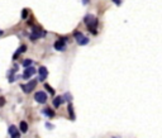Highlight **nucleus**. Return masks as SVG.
<instances>
[{"label": "nucleus", "instance_id": "obj_1", "mask_svg": "<svg viewBox=\"0 0 162 138\" xmlns=\"http://www.w3.org/2000/svg\"><path fill=\"white\" fill-rule=\"evenodd\" d=\"M85 23L88 24L89 29L94 34H96V29H95V28H96V25H98V19L89 14V15L85 16Z\"/></svg>", "mask_w": 162, "mask_h": 138}, {"label": "nucleus", "instance_id": "obj_2", "mask_svg": "<svg viewBox=\"0 0 162 138\" xmlns=\"http://www.w3.org/2000/svg\"><path fill=\"white\" fill-rule=\"evenodd\" d=\"M36 86H37V80H32L28 84H22V85H20V88L23 89V91L27 92V94H29Z\"/></svg>", "mask_w": 162, "mask_h": 138}, {"label": "nucleus", "instance_id": "obj_3", "mask_svg": "<svg viewBox=\"0 0 162 138\" xmlns=\"http://www.w3.org/2000/svg\"><path fill=\"white\" fill-rule=\"evenodd\" d=\"M75 38H76L77 43L81 45V46H85V45L89 43V38H86V37H85L82 33H80V32H75Z\"/></svg>", "mask_w": 162, "mask_h": 138}, {"label": "nucleus", "instance_id": "obj_4", "mask_svg": "<svg viewBox=\"0 0 162 138\" xmlns=\"http://www.w3.org/2000/svg\"><path fill=\"white\" fill-rule=\"evenodd\" d=\"M34 99H36V101H38V103H41V104H44V103L47 101V94H46L44 91L36 92Z\"/></svg>", "mask_w": 162, "mask_h": 138}, {"label": "nucleus", "instance_id": "obj_5", "mask_svg": "<svg viewBox=\"0 0 162 138\" xmlns=\"http://www.w3.org/2000/svg\"><path fill=\"white\" fill-rule=\"evenodd\" d=\"M9 134L12 138H20V132L16 129L15 125H10L9 127Z\"/></svg>", "mask_w": 162, "mask_h": 138}, {"label": "nucleus", "instance_id": "obj_6", "mask_svg": "<svg viewBox=\"0 0 162 138\" xmlns=\"http://www.w3.org/2000/svg\"><path fill=\"white\" fill-rule=\"evenodd\" d=\"M34 74H36V68L30 66V67H27V68H25V71H24V74H23V77H24V79H30Z\"/></svg>", "mask_w": 162, "mask_h": 138}, {"label": "nucleus", "instance_id": "obj_7", "mask_svg": "<svg viewBox=\"0 0 162 138\" xmlns=\"http://www.w3.org/2000/svg\"><path fill=\"white\" fill-rule=\"evenodd\" d=\"M44 32L41 29V28H38V27H33V36H32V38L34 39V38H39V37H43Z\"/></svg>", "mask_w": 162, "mask_h": 138}, {"label": "nucleus", "instance_id": "obj_8", "mask_svg": "<svg viewBox=\"0 0 162 138\" xmlns=\"http://www.w3.org/2000/svg\"><path fill=\"white\" fill-rule=\"evenodd\" d=\"M47 76H48V70H47L44 66H41V67H39V80H41V81H44Z\"/></svg>", "mask_w": 162, "mask_h": 138}, {"label": "nucleus", "instance_id": "obj_9", "mask_svg": "<svg viewBox=\"0 0 162 138\" xmlns=\"http://www.w3.org/2000/svg\"><path fill=\"white\" fill-rule=\"evenodd\" d=\"M55 48H56L57 51H63V49L66 48V43H65V38H62V39H59V41H57V42L55 43Z\"/></svg>", "mask_w": 162, "mask_h": 138}, {"label": "nucleus", "instance_id": "obj_10", "mask_svg": "<svg viewBox=\"0 0 162 138\" xmlns=\"http://www.w3.org/2000/svg\"><path fill=\"white\" fill-rule=\"evenodd\" d=\"M62 103H63V98H61V96H57V98L53 99V105H55V108H58Z\"/></svg>", "mask_w": 162, "mask_h": 138}, {"label": "nucleus", "instance_id": "obj_11", "mask_svg": "<svg viewBox=\"0 0 162 138\" xmlns=\"http://www.w3.org/2000/svg\"><path fill=\"white\" fill-rule=\"evenodd\" d=\"M43 113L47 115V117H49V118H52V117H55V111L52 110V109H49V108H46L43 110Z\"/></svg>", "mask_w": 162, "mask_h": 138}, {"label": "nucleus", "instance_id": "obj_12", "mask_svg": "<svg viewBox=\"0 0 162 138\" xmlns=\"http://www.w3.org/2000/svg\"><path fill=\"white\" fill-rule=\"evenodd\" d=\"M28 131V124H27V122H20V132L22 133H25Z\"/></svg>", "mask_w": 162, "mask_h": 138}, {"label": "nucleus", "instance_id": "obj_13", "mask_svg": "<svg viewBox=\"0 0 162 138\" xmlns=\"http://www.w3.org/2000/svg\"><path fill=\"white\" fill-rule=\"evenodd\" d=\"M69 114H70V118L75 120V113H74V108H72V104L70 103L69 104Z\"/></svg>", "mask_w": 162, "mask_h": 138}, {"label": "nucleus", "instance_id": "obj_14", "mask_svg": "<svg viewBox=\"0 0 162 138\" xmlns=\"http://www.w3.org/2000/svg\"><path fill=\"white\" fill-rule=\"evenodd\" d=\"M32 63H33L32 60H24V61H23V66H24V67H30Z\"/></svg>", "mask_w": 162, "mask_h": 138}, {"label": "nucleus", "instance_id": "obj_15", "mask_svg": "<svg viewBox=\"0 0 162 138\" xmlns=\"http://www.w3.org/2000/svg\"><path fill=\"white\" fill-rule=\"evenodd\" d=\"M44 88H46V90H47V91H48V92H51L52 95L55 94V90H53V89H52V88H51V86H49L48 84H46V85H44Z\"/></svg>", "mask_w": 162, "mask_h": 138}, {"label": "nucleus", "instance_id": "obj_16", "mask_svg": "<svg viewBox=\"0 0 162 138\" xmlns=\"http://www.w3.org/2000/svg\"><path fill=\"white\" fill-rule=\"evenodd\" d=\"M5 105V99L3 96H0V107H4Z\"/></svg>", "mask_w": 162, "mask_h": 138}, {"label": "nucleus", "instance_id": "obj_17", "mask_svg": "<svg viewBox=\"0 0 162 138\" xmlns=\"http://www.w3.org/2000/svg\"><path fill=\"white\" fill-rule=\"evenodd\" d=\"M27 13H28V10H27V9H23V14H22V18H27Z\"/></svg>", "mask_w": 162, "mask_h": 138}, {"label": "nucleus", "instance_id": "obj_18", "mask_svg": "<svg viewBox=\"0 0 162 138\" xmlns=\"http://www.w3.org/2000/svg\"><path fill=\"white\" fill-rule=\"evenodd\" d=\"M113 1H114L117 5H120V4H122V0H113Z\"/></svg>", "mask_w": 162, "mask_h": 138}, {"label": "nucleus", "instance_id": "obj_19", "mask_svg": "<svg viewBox=\"0 0 162 138\" xmlns=\"http://www.w3.org/2000/svg\"><path fill=\"white\" fill-rule=\"evenodd\" d=\"M46 125H47V128H52V124H49V123H47Z\"/></svg>", "mask_w": 162, "mask_h": 138}, {"label": "nucleus", "instance_id": "obj_20", "mask_svg": "<svg viewBox=\"0 0 162 138\" xmlns=\"http://www.w3.org/2000/svg\"><path fill=\"white\" fill-rule=\"evenodd\" d=\"M84 3H85V4H86V3H88V0H84Z\"/></svg>", "mask_w": 162, "mask_h": 138}, {"label": "nucleus", "instance_id": "obj_21", "mask_svg": "<svg viewBox=\"0 0 162 138\" xmlns=\"http://www.w3.org/2000/svg\"><path fill=\"white\" fill-rule=\"evenodd\" d=\"M1 34H3V31H0V36H1Z\"/></svg>", "mask_w": 162, "mask_h": 138}]
</instances>
